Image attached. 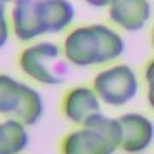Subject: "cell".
Returning <instances> with one entry per match:
<instances>
[{"label":"cell","mask_w":154,"mask_h":154,"mask_svg":"<svg viewBox=\"0 0 154 154\" xmlns=\"http://www.w3.org/2000/svg\"><path fill=\"white\" fill-rule=\"evenodd\" d=\"M22 71L32 80L43 85L65 82L66 65L62 60V49L54 42H38L25 48L19 56Z\"/></svg>","instance_id":"2"},{"label":"cell","mask_w":154,"mask_h":154,"mask_svg":"<svg viewBox=\"0 0 154 154\" xmlns=\"http://www.w3.org/2000/svg\"><path fill=\"white\" fill-rule=\"evenodd\" d=\"M109 19L125 31H140L151 17V5L145 0L109 2Z\"/></svg>","instance_id":"7"},{"label":"cell","mask_w":154,"mask_h":154,"mask_svg":"<svg viewBox=\"0 0 154 154\" xmlns=\"http://www.w3.org/2000/svg\"><path fill=\"white\" fill-rule=\"evenodd\" d=\"M116 149L96 130L82 126L62 140V154H112Z\"/></svg>","instance_id":"8"},{"label":"cell","mask_w":154,"mask_h":154,"mask_svg":"<svg viewBox=\"0 0 154 154\" xmlns=\"http://www.w3.org/2000/svg\"><path fill=\"white\" fill-rule=\"evenodd\" d=\"M89 5H94V6H103V5H109V2H88Z\"/></svg>","instance_id":"16"},{"label":"cell","mask_w":154,"mask_h":154,"mask_svg":"<svg viewBox=\"0 0 154 154\" xmlns=\"http://www.w3.org/2000/svg\"><path fill=\"white\" fill-rule=\"evenodd\" d=\"M62 109L72 123L83 125L91 116L100 112V100L89 86H75L65 94Z\"/></svg>","instance_id":"6"},{"label":"cell","mask_w":154,"mask_h":154,"mask_svg":"<svg viewBox=\"0 0 154 154\" xmlns=\"http://www.w3.org/2000/svg\"><path fill=\"white\" fill-rule=\"evenodd\" d=\"M125 42L106 25H89L72 29L63 42V56L75 66H93L122 56Z\"/></svg>","instance_id":"1"},{"label":"cell","mask_w":154,"mask_h":154,"mask_svg":"<svg viewBox=\"0 0 154 154\" xmlns=\"http://www.w3.org/2000/svg\"><path fill=\"white\" fill-rule=\"evenodd\" d=\"M145 80L148 85V102L149 105H154V62L149 60V63L146 65L145 69Z\"/></svg>","instance_id":"15"},{"label":"cell","mask_w":154,"mask_h":154,"mask_svg":"<svg viewBox=\"0 0 154 154\" xmlns=\"http://www.w3.org/2000/svg\"><path fill=\"white\" fill-rule=\"evenodd\" d=\"M43 114V99L34 88L23 85V94L20 106L14 114V119L25 126L35 125Z\"/></svg>","instance_id":"11"},{"label":"cell","mask_w":154,"mask_h":154,"mask_svg":"<svg viewBox=\"0 0 154 154\" xmlns=\"http://www.w3.org/2000/svg\"><path fill=\"white\" fill-rule=\"evenodd\" d=\"M93 91L103 103L122 106L137 96L139 80L128 65H114L96 74Z\"/></svg>","instance_id":"3"},{"label":"cell","mask_w":154,"mask_h":154,"mask_svg":"<svg viewBox=\"0 0 154 154\" xmlns=\"http://www.w3.org/2000/svg\"><path fill=\"white\" fill-rule=\"evenodd\" d=\"M38 9L43 22L45 34L60 32L74 20V6L65 0H38Z\"/></svg>","instance_id":"9"},{"label":"cell","mask_w":154,"mask_h":154,"mask_svg":"<svg viewBox=\"0 0 154 154\" xmlns=\"http://www.w3.org/2000/svg\"><path fill=\"white\" fill-rule=\"evenodd\" d=\"M12 31L22 42H29L45 35L43 22L38 9V0H17L11 12Z\"/></svg>","instance_id":"5"},{"label":"cell","mask_w":154,"mask_h":154,"mask_svg":"<svg viewBox=\"0 0 154 154\" xmlns=\"http://www.w3.org/2000/svg\"><path fill=\"white\" fill-rule=\"evenodd\" d=\"M117 120L122 130V139L119 145L120 149L130 154H137L151 145L154 137V128L152 122L143 114L126 112L122 114Z\"/></svg>","instance_id":"4"},{"label":"cell","mask_w":154,"mask_h":154,"mask_svg":"<svg viewBox=\"0 0 154 154\" xmlns=\"http://www.w3.org/2000/svg\"><path fill=\"white\" fill-rule=\"evenodd\" d=\"M82 126L96 130L97 133H100L108 140L109 145L114 149L119 148L120 139H122V130H120V125H119L117 119H111V117H108V116H105V114L97 112V114L91 116V117H89Z\"/></svg>","instance_id":"13"},{"label":"cell","mask_w":154,"mask_h":154,"mask_svg":"<svg viewBox=\"0 0 154 154\" xmlns=\"http://www.w3.org/2000/svg\"><path fill=\"white\" fill-rule=\"evenodd\" d=\"M9 38V22L6 17V2L0 0V48H3Z\"/></svg>","instance_id":"14"},{"label":"cell","mask_w":154,"mask_h":154,"mask_svg":"<svg viewBox=\"0 0 154 154\" xmlns=\"http://www.w3.org/2000/svg\"><path fill=\"white\" fill-rule=\"evenodd\" d=\"M23 85L8 74H0V114H16L22 102Z\"/></svg>","instance_id":"12"},{"label":"cell","mask_w":154,"mask_h":154,"mask_svg":"<svg viewBox=\"0 0 154 154\" xmlns=\"http://www.w3.org/2000/svg\"><path fill=\"white\" fill-rule=\"evenodd\" d=\"M29 137L25 125L16 119L0 123V154H20L28 146Z\"/></svg>","instance_id":"10"}]
</instances>
